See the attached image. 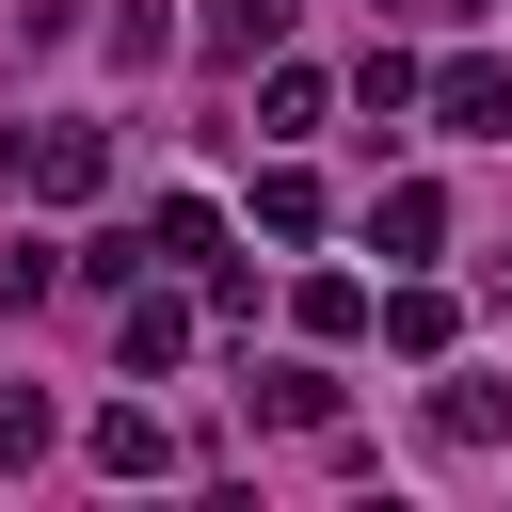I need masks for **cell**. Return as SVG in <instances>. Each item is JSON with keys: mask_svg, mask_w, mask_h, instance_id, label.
<instances>
[{"mask_svg": "<svg viewBox=\"0 0 512 512\" xmlns=\"http://www.w3.org/2000/svg\"><path fill=\"white\" fill-rule=\"evenodd\" d=\"M96 464H112V480H160V464H176V432H160L144 400H112V416H96Z\"/></svg>", "mask_w": 512, "mask_h": 512, "instance_id": "obj_5", "label": "cell"}, {"mask_svg": "<svg viewBox=\"0 0 512 512\" xmlns=\"http://www.w3.org/2000/svg\"><path fill=\"white\" fill-rule=\"evenodd\" d=\"M144 256H192V272H208V256H224V208H208V192H160V208H144Z\"/></svg>", "mask_w": 512, "mask_h": 512, "instance_id": "obj_4", "label": "cell"}, {"mask_svg": "<svg viewBox=\"0 0 512 512\" xmlns=\"http://www.w3.org/2000/svg\"><path fill=\"white\" fill-rule=\"evenodd\" d=\"M368 240H384V256H432V240H448V192H432V176H400V192L368 208Z\"/></svg>", "mask_w": 512, "mask_h": 512, "instance_id": "obj_3", "label": "cell"}, {"mask_svg": "<svg viewBox=\"0 0 512 512\" xmlns=\"http://www.w3.org/2000/svg\"><path fill=\"white\" fill-rule=\"evenodd\" d=\"M16 176H32L48 208H80V192L112 176V144H96V128H32V144H16Z\"/></svg>", "mask_w": 512, "mask_h": 512, "instance_id": "obj_1", "label": "cell"}, {"mask_svg": "<svg viewBox=\"0 0 512 512\" xmlns=\"http://www.w3.org/2000/svg\"><path fill=\"white\" fill-rule=\"evenodd\" d=\"M432 432H448V448H496V432H512V400H496V384H448V400H432Z\"/></svg>", "mask_w": 512, "mask_h": 512, "instance_id": "obj_10", "label": "cell"}, {"mask_svg": "<svg viewBox=\"0 0 512 512\" xmlns=\"http://www.w3.org/2000/svg\"><path fill=\"white\" fill-rule=\"evenodd\" d=\"M368 320H384V336H400V352H448V288H384V304H368Z\"/></svg>", "mask_w": 512, "mask_h": 512, "instance_id": "obj_9", "label": "cell"}, {"mask_svg": "<svg viewBox=\"0 0 512 512\" xmlns=\"http://www.w3.org/2000/svg\"><path fill=\"white\" fill-rule=\"evenodd\" d=\"M304 336H368V288L352 272H304Z\"/></svg>", "mask_w": 512, "mask_h": 512, "instance_id": "obj_12", "label": "cell"}, {"mask_svg": "<svg viewBox=\"0 0 512 512\" xmlns=\"http://www.w3.org/2000/svg\"><path fill=\"white\" fill-rule=\"evenodd\" d=\"M432 112H448V128H496V112H512V80H496V64H448V80H432Z\"/></svg>", "mask_w": 512, "mask_h": 512, "instance_id": "obj_8", "label": "cell"}, {"mask_svg": "<svg viewBox=\"0 0 512 512\" xmlns=\"http://www.w3.org/2000/svg\"><path fill=\"white\" fill-rule=\"evenodd\" d=\"M272 32H288V0H208V48H224V64H256Z\"/></svg>", "mask_w": 512, "mask_h": 512, "instance_id": "obj_11", "label": "cell"}, {"mask_svg": "<svg viewBox=\"0 0 512 512\" xmlns=\"http://www.w3.org/2000/svg\"><path fill=\"white\" fill-rule=\"evenodd\" d=\"M384 16H464V0H384Z\"/></svg>", "mask_w": 512, "mask_h": 512, "instance_id": "obj_14", "label": "cell"}, {"mask_svg": "<svg viewBox=\"0 0 512 512\" xmlns=\"http://www.w3.org/2000/svg\"><path fill=\"white\" fill-rule=\"evenodd\" d=\"M256 224H272V240H320V176L272 160V176H256Z\"/></svg>", "mask_w": 512, "mask_h": 512, "instance_id": "obj_6", "label": "cell"}, {"mask_svg": "<svg viewBox=\"0 0 512 512\" xmlns=\"http://www.w3.org/2000/svg\"><path fill=\"white\" fill-rule=\"evenodd\" d=\"M256 416H272V432H320L336 384H320V368H256Z\"/></svg>", "mask_w": 512, "mask_h": 512, "instance_id": "obj_7", "label": "cell"}, {"mask_svg": "<svg viewBox=\"0 0 512 512\" xmlns=\"http://www.w3.org/2000/svg\"><path fill=\"white\" fill-rule=\"evenodd\" d=\"M0 464H48V400L32 384H0Z\"/></svg>", "mask_w": 512, "mask_h": 512, "instance_id": "obj_13", "label": "cell"}, {"mask_svg": "<svg viewBox=\"0 0 512 512\" xmlns=\"http://www.w3.org/2000/svg\"><path fill=\"white\" fill-rule=\"evenodd\" d=\"M112 304H128V320H112L128 368H176V352H192V304H176V288H112Z\"/></svg>", "mask_w": 512, "mask_h": 512, "instance_id": "obj_2", "label": "cell"}]
</instances>
